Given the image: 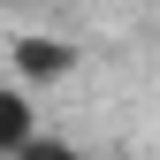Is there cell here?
Here are the masks:
<instances>
[{
	"label": "cell",
	"mask_w": 160,
	"mask_h": 160,
	"mask_svg": "<svg viewBox=\"0 0 160 160\" xmlns=\"http://www.w3.org/2000/svg\"><path fill=\"white\" fill-rule=\"evenodd\" d=\"M76 46H61V38H15V69L38 76V84H53V76H69Z\"/></svg>",
	"instance_id": "cell-1"
},
{
	"label": "cell",
	"mask_w": 160,
	"mask_h": 160,
	"mask_svg": "<svg viewBox=\"0 0 160 160\" xmlns=\"http://www.w3.org/2000/svg\"><path fill=\"white\" fill-rule=\"evenodd\" d=\"M15 160H84V152H76V145H61V137H46V130H38L31 145L15 152Z\"/></svg>",
	"instance_id": "cell-3"
},
{
	"label": "cell",
	"mask_w": 160,
	"mask_h": 160,
	"mask_svg": "<svg viewBox=\"0 0 160 160\" xmlns=\"http://www.w3.org/2000/svg\"><path fill=\"white\" fill-rule=\"evenodd\" d=\"M38 137V114H31V99L15 92V84H0V160H15Z\"/></svg>",
	"instance_id": "cell-2"
}]
</instances>
